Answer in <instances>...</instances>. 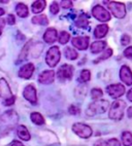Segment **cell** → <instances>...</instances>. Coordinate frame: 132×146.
Returning <instances> with one entry per match:
<instances>
[{
    "instance_id": "obj_37",
    "label": "cell",
    "mask_w": 132,
    "mask_h": 146,
    "mask_svg": "<svg viewBox=\"0 0 132 146\" xmlns=\"http://www.w3.org/2000/svg\"><path fill=\"white\" fill-rule=\"evenodd\" d=\"M124 56L130 60H132V46H129L127 47L126 50H124Z\"/></svg>"
},
{
    "instance_id": "obj_21",
    "label": "cell",
    "mask_w": 132,
    "mask_h": 146,
    "mask_svg": "<svg viewBox=\"0 0 132 146\" xmlns=\"http://www.w3.org/2000/svg\"><path fill=\"white\" fill-rule=\"evenodd\" d=\"M45 0H37V1H34L32 3L31 9L34 13H40L41 11H43V9L45 8Z\"/></svg>"
},
{
    "instance_id": "obj_44",
    "label": "cell",
    "mask_w": 132,
    "mask_h": 146,
    "mask_svg": "<svg viewBox=\"0 0 132 146\" xmlns=\"http://www.w3.org/2000/svg\"><path fill=\"white\" fill-rule=\"evenodd\" d=\"M2 15H4V9H3V8L0 7V17L2 16Z\"/></svg>"
},
{
    "instance_id": "obj_6",
    "label": "cell",
    "mask_w": 132,
    "mask_h": 146,
    "mask_svg": "<svg viewBox=\"0 0 132 146\" xmlns=\"http://www.w3.org/2000/svg\"><path fill=\"white\" fill-rule=\"evenodd\" d=\"M72 131L79 137L84 139H87L92 136V129H91V127L85 125V123H74L72 125Z\"/></svg>"
},
{
    "instance_id": "obj_4",
    "label": "cell",
    "mask_w": 132,
    "mask_h": 146,
    "mask_svg": "<svg viewBox=\"0 0 132 146\" xmlns=\"http://www.w3.org/2000/svg\"><path fill=\"white\" fill-rule=\"evenodd\" d=\"M106 5H107L108 9L113 13L116 18L118 19H123L126 15V7H125V4L122 2H115V1H108L105 2Z\"/></svg>"
},
{
    "instance_id": "obj_8",
    "label": "cell",
    "mask_w": 132,
    "mask_h": 146,
    "mask_svg": "<svg viewBox=\"0 0 132 146\" xmlns=\"http://www.w3.org/2000/svg\"><path fill=\"white\" fill-rule=\"evenodd\" d=\"M106 93L113 98H119L125 93V86L121 84H115L106 86Z\"/></svg>"
},
{
    "instance_id": "obj_2",
    "label": "cell",
    "mask_w": 132,
    "mask_h": 146,
    "mask_svg": "<svg viewBox=\"0 0 132 146\" xmlns=\"http://www.w3.org/2000/svg\"><path fill=\"white\" fill-rule=\"evenodd\" d=\"M126 107V103L122 100H116L111 104L108 116L113 120H121L124 116V110Z\"/></svg>"
},
{
    "instance_id": "obj_9",
    "label": "cell",
    "mask_w": 132,
    "mask_h": 146,
    "mask_svg": "<svg viewBox=\"0 0 132 146\" xmlns=\"http://www.w3.org/2000/svg\"><path fill=\"white\" fill-rule=\"evenodd\" d=\"M58 77L61 80H66V79H71L73 75V67L71 65H67L64 64L59 68L58 73H57Z\"/></svg>"
},
{
    "instance_id": "obj_26",
    "label": "cell",
    "mask_w": 132,
    "mask_h": 146,
    "mask_svg": "<svg viewBox=\"0 0 132 146\" xmlns=\"http://www.w3.org/2000/svg\"><path fill=\"white\" fill-rule=\"evenodd\" d=\"M113 55V50L111 48H107L106 50H104L103 52V54L100 56L99 58H97L96 60H94V63H99V62H101V61H103V60H106V59H108V58L111 57V56Z\"/></svg>"
},
{
    "instance_id": "obj_3",
    "label": "cell",
    "mask_w": 132,
    "mask_h": 146,
    "mask_svg": "<svg viewBox=\"0 0 132 146\" xmlns=\"http://www.w3.org/2000/svg\"><path fill=\"white\" fill-rule=\"evenodd\" d=\"M109 103L106 100H98V101L91 103L87 109V115L88 116H94L98 113H104L108 109Z\"/></svg>"
},
{
    "instance_id": "obj_28",
    "label": "cell",
    "mask_w": 132,
    "mask_h": 146,
    "mask_svg": "<svg viewBox=\"0 0 132 146\" xmlns=\"http://www.w3.org/2000/svg\"><path fill=\"white\" fill-rule=\"evenodd\" d=\"M75 25L79 28H85V27H87L89 25V21H88V19H86L84 16H81L79 19H77V21H75Z\"/></svg>"
},
{
    "instance_id": "obj_12",
    "label": "cell",
    "mask_w": 132,
    "mask_h": 146,
    "mask_svg": "<svg viewBox=\"0 0 132 146\" xmlns=\"http://www.w3.org/2000/svg\"><path fill=\"white\" fill-rule=\"evenodd\" d=\"M18 121V115H17L16 112H13L11 110H9L8 112L2 114L1 118H0V123H4V125L7 127V125H13L15 123ZM3 125V128H4Z\"/></svg>"
},
{
    "instance_id": "obj_24",
    "label": "cell",
    "mask_w": 132,
    "mask_h": 146,
    "mask_svg": "<svg viewBox=\"0 0 132 146\" xmlns=\"http://www.w3.org/2000/svg\"><path fill=\"white\" fill-rule=\"evenodd\" d=\"M30 118H31L32 123H35V125H40L45 123V118H43V116L38 112H32L31 115H30Z\"/></svg>"
},
{
    "instance_id": "obj_19",
    "label": "cell",
    "mask_w": 132,
    "mask_h": 146,
    "mask_svg": "<svg viewBox=\"0 0 132 146\" xmlns=\"http://www.w3.org/2000/svg\"><path fill=\"white\" fill-rule=\"evenodd\" d=\"M106 46V42L105 41H101V40H98V41L93 42L91 44V52L92 54H99V52H102Z\"/></svg>"
},
{
    "instance_id": "obj_22",
    "label": "cell",
    "mask_w": 132,
    "mask_h": 146,
    "mask_svg": "<svg viewBox=\"0 0 132 146\" xmlns=\"http://www.w3.org/2000/svg\"><path fill=\"white\" fill-rule=\"evenodd\" d=\"M32 23L37 24V25H41V26H45V25L49 24V21L47 16H45V15H38V16H35L32 18Z\"/></svg>"
},
{
    "instance_id": "obj_31",
    "label": "cell",
    "mask_w": 132,
    "mask_h": 146,
    "mask_svg": "<svg viewBox=\"0 0 132 146\" xmlns=\"http://www.w3.org/2000/svg\"><path fill=\"white\" fill-rule=\"evenodd\" d=\"M90 78H91L90 70H88V69L82 70V72H81V79H82L83 82H87V81L90 80Z\"/></svg>"
},
{
    "instance_id": "obj_38",
    "label": "cell",
    "mask_w": 132,
    "mask_h": 146,
    "mask_svg": "<svg viewBox=\"0 0 132 146\" xmlns=\"http://www.w3.org/2000/svg\"><path fill=\"white\" fill-rule=\"evenodd\" d=\"M5 21H7V23L9 24V25H15V24H16V18H15L13 15H8L7 19H6Z\"/></svg>"
},
{
    "instance_id": "obj_39",
    "label": "cell",
    "mask_w": 132,
    "mask_h": 146,
    "mask_svg": "<svg viewBox=\"0 0 132 146\" xmlns=\"http://www.w3.org/2000/svg\"><path fill=\"white\" fill-rule=\"evenodd\" d=\"M61 6L63 8H70L72 7V2L71 1H62L61 2Z\"/></svg>"
},
{
    "instance_id": "obj_20",
    "label": "cell",
    "mask_w": 132,
    "mask_h": 146,
    "mask_svg": "<svg viewBox=\"0 0 132 146\" xmlns=\"http://www.w3.org/2000/svg\"><path fill=\"white\" fill-rule=\"evenodd\" d=\"M16 13L20 18H27L29 15V11L26 4L24 3H18L16 6Z\"/></svg>"
},
{
    "instance_id": "obj_41",
    "label": "cell",
    "mask_w": 132,
    "mask_h": 146,
    "mask_svg": "<svg viewBox=\"0 0 132 146\" xmlns=\"http://www.w3.org/2000/svg\"><path fill=\"white\" fill-rule=\"evenodd\" d=\"M11 146H24L23 144L20 142V141H17V140H13V142H11Z\"/></svg>"
},
{
    "instance_id": "obj_11",
    "label": "cell",
    "mask_w": 132,
    "mask_h": 146,
    "mask_svg": "<svg viewBox=\"0 0 132 146\" xmlns=\"http://www.w3.org/2000/svg\"><path fill=\"white\" fill-rule=\"evenodd\" d=\"M24 98L29 101L32 104H36L37 103V95H36V89L34 88L33 84H29L25 88L24 92H23Z\"/></svg>"
},
{
    "instance_id": "obj_40",
    "label": "cell",
    "mask_w": 132,
    "mask_h": 146,
    "mask_svg": "<svg viewBox=\"0 0 132 146\" xmlns=\"http://www.w3.org/2000/svg\"><path fill=\"white\" fill-rule=\"evenodd\" d=\"M4 25H5V20H3V19H0V35L2 33V30L4 28Z\"/></svg>"
},
{
    "instance_id": "obj_5",
    "label": "cell",
    "mask_w": 132,
    "mask_h": 146,
    "mask_svg": "<svg viewBox=\"0 0 132 146\" xmlns=\"http://www.w3.org/2000/svg\"><path fill=\"white\" fill-rule=\"evenodd\" d=\"M60 50H59L58 46H52L47 52L45 56V62L50 67H55L58 62L60 61Z\"/></svg>"
},
{
    "instance_id": "obj_1",
    "label": "cell",
    "mask_w": 132,
    "mask_h": 146,
    "mask_svg": "<svg viewBox=\"0 0 132 146\" xmlns=\"http://www.w3.org/2000/svg\"><path fill=\"white\" fill-rule=\"evenodd\" d=\"M0 96L3 98V105L11 106L16 101V97L13 96L11 88L4 78H0Z\"/></svg>"
},
{
    "instance_id": "obj_10",
    "label": "cell",
    "mask_w": 132,
    "mask_h": 146,
    "mask_svg": "<svg viewBox=\"0 0 132 146\" xmlns=\"http://www.w3.org/2000/svg\"><path fill=\"white\" fill-rule=\"evenodd\" d=\"M90 38L88 36H77L72 39V45L79 50H85L89 47Z\"/></svg>"
},
{
    "instance_id": "obj_33",
    "label": "cell",
    "mask_w": 132,
    "mask_h": 146,
    "mask_svg": "<svg viewBox=\"0 0 132 146\" xmlns=\"http://www.w3.org/2000/svg\"><path fill=\"white\" fill-rule=\"evenodd\" d=\"M50 11L53 15H56V13H59V4L57 2H53L52 5L50 6Z\"/></svg>"
},
{
    "instance_id": "obj_15",
    "label": "cell",
    "mask_w": 132,
    "mask_h": 146,
    "mask_svg": "<svg viewBox=\"0 0 132 146\" xmlns=\"http://www.w3.org/2000/svg\"><path fill=\"white\" fill-rule=\"evenodd\" d=\"M55 79V72L53 70H45L43 72L40 73L39 77H38V81L40 84H52Z\"/></svg>"
},
{
    "instance_id": "obj_36",
    "label": "cell",
    "mask_w": 132,
    "mask_h": 146,
    "mask_svg": "<svg viewBox=\"0 0 132 146\" xmlns=\"http://www.w3.org/2000/svg\"><path fill=\"white\" fill-rule=\"evenodd\" d=\"M68 111L70 114H77L79 112V107H77L75 105H71V106L68 108Z\"/></svg>"
},
{
    "instance_id": "obj_43",
    "label": "cell",
    "mask_w": 132,
    "mask_h": 146,
    "mask_svg": "<svg viewBox=\"0 0 132 146\" xmlns=\"http://www.w3.org/2000/svg\"><path fill=\"white\" fill-rule=\"evenodd\" d=\"M128 117L129 118L132 117V106L128 108Z\"/></svg>"
},
{
    "instance_id": "obj_14",
    "label": "cell",
    "mask_w": 132,
    "mask_h": 146,
    "mask_svg": "<svg viewBox=\"0 0 132 146\" xmlns=\"http://www.w3.org/2000/svg\"><path fill=\"white\" fill-rule=\"evenodd\" d=\"M33 72H34V65L32 63H28L23 67H21V69L19 71V76L21 78L29 79L33 74Z\"/></svg>"
},
{
    "instance_id": "obj_23",
    "label": "cell",
    "mask_w": 132,
    "mask_h": 146,
    "mask_svg": "<svg viewBox=\"0 0 132 146\" xmlns=\"http://www.w3.org/2000/svg\"><path fill=\"white\" fill-rule=\"evenodd\" d=\"M64 55H65L66 59H68V60H75L79 57V54L77 52V50H74L72 47H65L64 48Z\"/></svg>"
},
{
    "instance_id": "obj_30",
    "label": "cell",
    "mask_w": 132,
    "mask_h": 146,
    "mask_svg": "<svg viewBox=\"0 0 132 146\" xmlns=\"http://www.w3.org/2000/svg\"><path fill=\"white\" fill-rule=\"evenodd\" d=\"M69 38H70L69 33H67L66 31H62L60 33V36H59V42L61 44H66L69 41Z\"/></svg>"
},
{
    "instance_id": "obj_18",
    "label": "cell",
    "mask_w": 132,
    "mask_h": 146,
    "mask_svg": "<svg viewBox=\"0 0 132 146\" xmlns=\"http://www.w3.org/2000/svg\"><path fill=\"white\" fill-rule=\"evenodd\" d=\"M17 134H18V136L22 140L24 141H29L31 139L29 131H28V129L25 125H19L18 129H17Z\"/></svg>"
},
{
    "instance_id": "obj_34",
    "label": "cell",
    "mask_w": 132,
    "mask_h": 146,
    "mask_svg": "<svg viewBox=\"0 0 132 146\" xmlns=\"http://www.w3.org/2000/svg\"><path fill=\"white\" fill-rule=\"evenodd\" d=\"M130 40H131V38H130L129 35H127V34H124V35L122 36V38H121V43H122V45H128L130 43Z\"/></svg>"
},
{
    "instance_id": "obj_25",
    "label": "cell",
    "mask_w": 132,
    "mask_h": 146,
    "mask_svg": "<svg viewBox=\"0 0 132 146\" xmlns=\"http://www.w3.org/2000/svg\"><path fill=\"white\" fill-rule=\"evenodd\" d=\"M122 142L125 146L132 145V134L130 132H124L122 134Z\"/></svg>"
},
{
    "instance_id": "obj_35",
    "label": "cell",
    "mask_w": 132,
    "mask_h": 146,
    "mask_svg": "<svg viewBox=\"0 0 132 146\" xmlns=\"http://www.w3.org/2000/svg\"><path fill=\"white\" fill-rule=\"evenodd\" d=\"M105 146H121V144H120L119 140L113 138V139H109V140L106 142Z\"/></svg>"
},
{
    "instance_id": "obj_29",
    "label": "cell",
    "mask_w": 132,
    "mask_h": 146,
    "mask_svg": "<svg viewBox=\"0 0 132 146\" xmlns=\"http://www.w3.org/2000/svg\"><path fill=\"white\" fill-rule=\"evenodd\" d=\"M103 93L102 91H101L100 89H98V88H95V89H93L92 91H91V98H92L93 100H99L102 97Z\"/></svg>"
},
{
    "instance_id": "obj_7",
    "label": "cell",
    "mask_w": 132,
    "mask_h": 146,
    "mask_svg": "<svg viewBox=\"0 0 132 146\" xmlns=\"http://www.w3.org/2000/svg\"><path fill=\"white\" fill-rule=\"evenodd\" d=\"M92 15L93 17L100 22H108L111 20V15L106 11L105 8H103L101 5H95L92 8Z\"/></svg>"
},
{
    "instance_id": "obj_32",
    "label": "cell",
    "mask_w": 132,
    "mask_h": 146,
    "mask_svg": "<svg viewBox=\"0 0 132 146\" xmlns=\"http://www.w3.org/2000/svg\"><path fill=\"white\" fill-rule=\"evenodd\" d=\"M30 44H31V41H29L28 43H26L25 47L23 48V50H22V52H21V56H20V58H21V60H24L25 58H26L27 52H28V50H29V47H30Z\"/></svg>"
},
{
    "instance_id": "obj_42",
    "label": "cell",
    "mask_w": 132,
    "mask_h": 146,
    "mask_svg": "<svg viewBox=\"0 0 132 146\" xmlns=\"http://www.w3.org/2000/svg\"><path fill=\"white\" fill-rule=\"evenodd\" d=\"M127 98H128L129 101L132 102V89H130L129 92H128V94H127Z\"/></svg>"
},
{
    "instance_id": "obj_16",
    "label": "cell",
    "mask_w": 132,
    "mask_h": 146,
    "mask_svg": "<svg viewBox=\"0 0 132 146\" xmlns=\"http://www.w3.org/2000/svg\"><path fill=\"white\" fill-rule=\"evenodd\" d=\"M57 38H58V33H57V30L54 28L48 29L43 34V39L47 43H54Z\"/></svg>"
},
{
    "instance_id": "obj_17",
    "label": "cell",
    "mask_w": 132,
    "mask_h": 146,
    "mask_svg": "<svg viewBox=\"0 0 132 146\" xmlns=\"http://www.w3.org/2000/svg\"><path fill=\"white\" fill-rule=\"evenodd\" d=\"M108 32V26L105 24H102V25H98L97 27L94 30V36L95 38H103L105 37V35Z\"/></svg>"
},
{
    "instance_id": "obj_27",
    "label": "cell",
    "mask_w": 132,
    "mask_h": 146,
    "mask_svg": "<svg viewBox=\"0 0 132 146\" xmlns=\"http://www.w3.org/2000/svg\"><path fill=\"white\" fill-rule=\"evenodd\" d=\"M74 94L77 98H84L85 95L87 94V88L85 86H79L74 91Z\"/></svg>"
},
{
    "instance_id": "obj_13",
    "label": "cell",
    "mask_w": 132,
    "mask_h": 146,
    "mask_svg": "<svg viewBox=\"0 0 132 146\" xmlns=\"http://www.w3.org/2000/svg\"><path fill=\"white\" fill-rule=\"evenodd\" d=\"M120 78L127 86H132V71L128 66H122L120 70Z\"/></svg>"
}]
</instances>
